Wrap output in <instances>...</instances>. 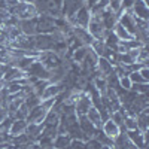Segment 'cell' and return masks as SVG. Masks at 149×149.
Masks as SVG:
<instances>
[{"instance_id": "5bb4252c", "label": "cell", "mask_w": 149, "mask_h": 149, "mask_svg": "<svg viewBox=\"0 0 149 149\" xmlns=\"http://www.w3.org/2000/svg\"><path fill=\"white\" fill-rule=\"evenodd\" d=\"M78 124H79V128H81V131L84 133V136H85V140H88V139H93L94 136H95V133L100 130V128H95L93 124L88 121V118H86L85 115H82V116H78Z\"/></svg>"}, {"instance_id": "d6a6232c", "label": "cell", "mask_w": 149, "mask_h": 149, "mask_svg": "<svg viewBox=\"0 0 149 149\" xmlns=\"http://www.w3.org/2000/svg\"><path fill=\"white\" fill-rule=\"evenodd\" d=\"M94 139H95V140H98L103 146H107V148H110V149H112V146H113V140H112L110 137H107V136H106L102 130H98V131L95 133Z\"/></svg>"}, {"instance_id": "5b68a950", "label": "cell", "mask_w": 149, "mask_h": 149, "mask_svg": "<svg viewBox=\"0 0 149 149\" xmlns=\"http://www.w3.org/2000/svg\"><path fill=\"white\" fill-rule=\"evenodd\" d=\"M86 30H88V33L93 36V39H97V40H104V37L107 34V30L103 26L102 18H95V17H91Z\"/></svg>"}, {"instance_id": "83f0119b", "label": "cell", "mask_w": 149, "mask_h": 149, "mask_svg": "<svg viewBox=\"0 0 149 149\" xmlns=\"http://www.w3.org/2000/svg\"><path fill=\"white\" fill-rule=\"evenodd\" d=\"M86 54H88V46H79L70 54V60L76 64H81L82 61L85 60Z\"/></svg>"}, {"instance_id": "4316f807", "label": "cell", "mask_w": 149, "mask_h": 149, "mask_svg": "<svg viewBox=\"0 0 149 149\" xmlns=\"http://www.w3.org/2000/svg\"><path fill=\"white\" fill-rule=\"evenodd\" d=\"M112 33L116 36V39H118V40H131V39H134V36L130 34L125 29L121 26L119 22H116L115 26H113V29H112Z\"/></svg>"}, {"instance_id": "30bf717a", "label": "cell", "mask_w": 149, "mask_h": 149, "mask_svg": "<svg viewBox=\"0 0 149 149\" xmlns=\"http://www.w3.org/2000/svg\"><path fill=\"white\" fill-rule=\"evenodd\" d=\"M136 21H137V18L131 14V10L119 12V14H118V22H119L121 26L125 29L130 34H133V36H134V33H136V29H137V24H136Z\"/></svg>"}, {"instance_id": "4fadbf2b", "label": "cell", "mask_w": 149, "mask_h": 149, "mask_svg": "<svg viewBox=\"0 0 149 149\" xmlns=\"http://www.w3.org/2000/svg\"><path fill=\"white\" fill-rule=\"evenodd\" d=\"M67 88L66 84L61 81L58 84H48L46 88L43 90V93L40 94V100H48V98H55L57 95H60L64 90Z\"/></svg>"}, {"instance_id": "ee69618b", "label": "cell", "mask_w": 149, "mask_h": 149, "mask_svg": "<svg viewBox=\"0 0 149 149\" xmlns=\"http://www.w3.org/2000/svg\"><path fill=\"white\" fill-rule=\"evenodd\" d=\"M121 2H122V0H109V9L118 14L119 8H121Z\"/></svg>"}, {"instance_id": "4dcf8cb0", "label": "cell", "mask_w": 149, "mask_h": 149, "mask_svg": "<svg viewBox=\"0 0 149 149\" xmlns=\"http://www.w3.org/2000/svg\"><path fill=\"white\" fill-rule=\"evenodd\" d=\"M58 122H60V115L55 110L49 109L45 119H43V125H58Z\"/></svg>"}, {"instance_id": "836d02e7", "label": "cell", "mask_w": 149, "mask_h": 149, "mask_svg": "<svg viewBox=\"0 0 149 149\" xmlns=\"http://www.w3.org/2000/svg\"><path fill=\"white\" fill-rule=\"evenodd\" d=\"M40 102H42V100H40V97H39V95H36L34 93L26 95V98H24V104H26L29 109H33L34 106H37Z\"/></svg>"}, {"instance_id": "8992f818", "label": "cell", "mask_w": 149, "mask_h": 149, "mask_svg": "<svg viewBox=\"0 0 149 149\" xmlns=\"http://www.w3.org/2000/svg\"><path fill=\"white\" fill-rule=\"evenodd\" d=\"M86 0H63L61 3V17L64 19H70L76 12L85 6Z\"/></svg>"}, {"instance_id": "bcb514c9", "label": "cell", "mask_w": 149, "mask_h": 149, "mask_svg": "<svg viewBox=\"0 0 149 149\" xmlns=\"http://www.w3.org/2000/svg\"><path fill=\"white\" fill-rule=\"evenodd\" d=\"M33 143H18V145H12V149H30Z\"/></svg>"}, {"instance_id": "1f68e13d", "label": "cell", "mask_w": 149, "mask_h": 149, "mask_svg": "<svg viewBox=\"0 0 149 149\" xmlns=\"http://www.w3.org/2000/svg\"><path fill=\"white\" fill-rule=\"evenodd\" d=\"M36 61V58L34 57H19L18 60H17V67L19 69V70H22V72H26L33 63Z\"/></svg>"}, {"instance_id": "9a60e30c", "label": "cell", "mask_w": 149, "mask_h": 149, "mask_svg": "<svg viewBox=\"0 0 149 149\" xmlns=\"http://www.w3.org/2000/svg\"><path fill=\"white\" fill-rule=\"evenodd\" d=\"M131 14L137 19H149V8L145 0H134V5L131 8Z\"/></svg>"}, {"instance_id": "f1b7e54d", "label": "cell", "mask_w": 149, "mask_h": 149, "mask_svg": "<svg viewBox=\"0 0 149 149\" xmlns=\"http://www.w3.org/2000/svg\"><path fill=\"white\" fill-rule=\"evenodd\" d=\"M70 137L67 134H57L52 142V149H66L70 143Z\"/></svg>"}, {"instance_id": "ba28073f", "label": "cell", "mask_w": 149, "mask_h": 149, "mask_svg": "<svg viewBox=\"0 0 149 149\" xmlns=\"http://www.w3.org/2000/svg\"><path fill=\"white\" fill-rule=\"evenodd\" d=\"M55 42L51 37V34H36L34 36V49L37 52L45 51H54Z\"/></svg>"}, {"instance_id": "d590c367", "label": "cell", "mask_w": 149, "mask_h": 149, "mask_svg": "<svg viewBox=\"0 0 149 149\" xmlns=\"http://www.w3.org/2000/svg\"><path fill=\"white\" fill-rule=\"evenodd\" d=\"M124 128H125V131L137 128V121H136V116H131V115H125V116H124Z\"/></svg>"}, {"instance_id": "f6af8a7d", "label": "cell", "mask_w": 149, "mask_h": 149, "mask_svg": "<svg viewBox=\"0 0 149 149\" xmlns=\"http://www.w3.org/2000/svg\"><path fill=\"white\" fill-rule=\"evenodd\" d=\"M137 72L140 73V76H142L146 82H149V69H148V66H143V67H142V69H139Z\"/></svg>"}, {"instance_id": "277c9868", "label": "cell", "mask_w": 149, "mask_h": 149, "mask_svg": "<svg viewBox=\"0 0 149 149\" xmlns=\"http://www.w3.org/2000/svg\"><path fill=\"white\" fill-rule=\"evenodd\" d=\"M90 19H91V12L86 6H82L76 14H74L70 19H66L69 22V26L72 27H81V29H86L90 24Z\"/></svg>"}, {"instance_id": "6da1fadb", "label": "cell", "mask_w": 149, "mask_h": 149, "mask_svg": "<svg viewBox=\"0 0 149 149\" xmlns=\"http://www.w3.org/2000/svg\"><path fill=\"white\" fill-rule=\"evenodd\" d=\"M55 98H48V100H42L37 106H34L33 109H30L29 115H27V122H34V124H42L48 110L54 106Z\"/></svg>"}, {"instance_id": "e0dca14e", "label": "cell", "mask_w": 149, "mask_h": 149, "mask_svg": "<svg viewBox=\"0 0 149 149\" xmlns=\"http://www.w3.org/2000/svg\"><path fill=\"white\" fill-rule=\"evenodd\" d=\"M42 131H43V122L42 124H34V122H29L27 128H26V134L30 139V142L37 143L39 139L42 137Z\"/></svg>"}, {"instance_id": "8d00e7d4", "label": "cell", "mask_w": 149, "mask_h": 149, "mask_svg": "<svg viewBox=\"0 0 149 149\" xmlns=\"http://www.w3.org/2000/svg\"><path fill=\"white\" fill-rule=\"evenodd\" d=\"M131 91L137 93V94H148L149 91V84L148 82H143V84H131Z\"/></svg>"}, {"instance_id": "8fae6325", "label": "cell", "mask_w": 149, "mask_h": 149, "mask_svg": "<svg viewBox=\"0 0 149 149\" xmlns=\"http://www.w3.org/2000/svg\"><path fill=\"white\" fill-rule=\"evenodd\" d=\"M127 137L128 140L137 148V149H143L148 148V133H142L140 130H127Z\"/></svg>"}, {"instance_id": "9c48e42d", "label": "cell", "mask_w": 149, "mask_h": 149, "mask_svg": "<svg viewBox=\"0 0 149 149\" xmlns=\"http://www.w3.org/2000/svg\"><path fill=\"white\" fill-rule=\"evenodd\" d=\"M26 74H27V76H30V78L43 79V81H48L49 78H51V72L46 70V69L42 66L40 61H37V58H36L34 63L26 70Z\"/></svg>"}, {"instance_id": "d6986e66", "label": "cell", "mask_w": 149, "mask_h": 149, "mask_svg": "<svg viewBox=\"0 0 149 149\" xmlns=\"http://www.w3.org/2000/svg\"><path fill=\"white\" fill-rule=\"evenodd\" d=\"M72 31H73V36L84 45V46H90L93 43V36L88 33L86 29H81V27H72Z\"/></svg>"}, {"instance_id": "52a82bcc", "label": "cell", "mask_w": 149, "mask_h": 149, "mask_svg": "<svg viewBox=\"0 0 149 149\" xmlns=\"http://www.w3.org/2000/svg\"><path fill=\"white\" fill-rule=\"evenodd\" d=\"M61 60L63 58H60L54 51H45V52H40L39 57H37V61H40L42 66L46 69V70H54L57 67H60L61 64Z\"/></svg>"}, {"instance_id": "3957f363", "label": "cell", "mask_w": 149, "mask_h": 149, "mask_svg": "<svg viewBox=\"0 0 149 149\" xmlns=\"http://www.w3.org/2000/svg\"><path fill=\"white\" fill-rule=\"evenodd\" d=\"M57 29L55 18L49 15H37L36 17V34H51Z\"/></svg>"}, {"instance_id": "816d5d0a", "label": "cell", "mask_w": 149, "mask_h": 149, "mask_svg": "<svg viewBox=\"0 0 149 149\" xmlns=\"http://www.w3.org/2000/svg\"><path fill=\"white\" fill-rule=\"evenodd\" d=\"M3 149H12V148H3Z\"/></svg>"}, {"instance_id": "e575fe53", "label": "cell", "mask_w": 149, "mask_h": 149, "mask_svg": "<svg viewBox=\"0 0 149 149\" xmlns=\"http://www.w3.org/2000/svg\"><path fill=\"white\" fill-rule=\"evenodd\" d=\"M90 48L93 49V51H94L98 57H102V55H103V52H104L106 45H104V42H103V40H97V39H94V40H93V43L90 45Z\"/></svg>"}, {"instance_id": "ab89813d", "label": "cell", "mask_w": 149, "mask_h": 149, "mask_svg": "<svg viewBox=\"0 0 149 149\" xmlns=\"http://www.w3.org/2000/svg\"><path fill=\"white\" fill-rule=\"evenodd\" d=\"M128 78H130L131 84H143V82H146V81L140 76V73H139V72H130ZM148 84H149V82H148Z\"/></svg>"}, {"instance_id": "f35d334b", "label": "cell", "mask_w": 149, "mask_h": 149, "mask_svg": "<svg viewBox=\"0 0 149 149\" xmlns=\"http://www.w3.org/2000/svg\"><path fill=\"white\" fill-rule=\"evenodd\" d=\"M12 121H14V118L8 115L6 119H5L3 122H0V133H8V134H9V128H10Z\"/></svg>"}, {"instance_id": "d4e9b609", "label": "cell", "mask_w": 149, "mask_h": 149, "mask_svg": "<svg viewBox=\"0 0 149 149\" xmlns=\"http://www.w3.org/2000/svg\"><path fill=\"white\" fill-rule=\"evenodd\" d=\"M24 76H27L26 72L19 70L18 67H9V69L6 70V73L3 74L2 79H3L5 82H14V81H18V79L24 78Z\"/></svg>"}, {"instance_id": "74e56055", "label": "cell", "mask_w": 149, "mask_h": 149, "mask_svg": "<svg viewBox=\"0 0 149 149\" xmlns=\"http://www.w3.org/2000/svg\"><path fill=\"white\" fill-rule=\"evenodd\" d=\"M103 148H104V146L98 142V140H95L94 137L84 142V149H103Z\"/></svg>"}, {"instance_id": "603a6c76", "label": "cell", "mask_w": 149, "mask_h": 149, "mask_svg": "<svg viewBox=\"0 0 149 149\" xmlns=\"http://www.w3.org/2000/svg\"><path fill=\"white\" fill-rule=\"evenodd\" d=\"M27 119H14L10 124V128H9V136L10 137H15V136L24 134L27 128Z\"/></svg>"}, {"instance_id": "7402d4cb", "label": "cell", "mask_w": 149, "mask_h": 149, "mask_svg": "<svg viewBox=\"0 0 149 149\" xmlns=\"http://www.w3.org/2000/svg\"><path fill=\"white\" fill-rule=\"evenodd\" d=\"M18 27L22 34L26 36H36V18L31 19H19Z\"/></svg>"}, {"instance_id": "7a4b0ae2", "label": "cell", "mask_w": 149, "mask_h": 149, "mask_svg": "<svg viewBox=\"0 0 149 149\" xmlns=\"http://www.w3.org/2000/svg\"><path fill=\"white\" fill-rule=\"evenodd\" d=\"M8 12L10 15H14L18 19H31L37 17V10L34 8L33 3L30 2H22V3H17L15 6L8 8Z\"/></svg>"}, {"instance_id": "60d3db41", "label": "cell", "mask_w": 149, "mask_h": 149, "mask_svg": "<svg viewBox=\"0 0 149 149\" xmlns=\"http://www.w3.org/2000/svg\"><path fill=\"white\" fill-rule=\"evenodd\" d=\"M119 86H121L122 90L128 91V90L131 88V81H130V78H128V76H121V78H119Z\"/></svg>"}, {"instance_id": "f907efd6", "label": "cell", "mask_w": 149, "mask_h": 149, "mask_svg": "<svg viewBox=\"0 0 149 149\" xmlns=\"http://www.w3.org/2000/svg\"><path fill=\"white\" fill-rule=\"evenodd\" d=\"M0 106H5V100H3L2 97H0ZM5 107H6V106H5Z\"/></svg>"}, {"instance_id": "7bdbcfd3", "label": "cell", "mask_w": 149, "mask_h": 149, "mask_svg": "<svg viewBox=\"0 0 149 149\" xmlns=\"http://www.w3.org/2000/svg\"><path fill=\"white\" fill-rule=\"evenodd\" d=\"M66 149H84V140H76V139H72L69 146Z\"/></svg>"}, {"instance_id": "cb8c5ba5", "label": "cell", "mask_w": 149, "mask_h": 149, "mask_svg": "<svg viewBox=\"0 0 149 149\" xmlns=\"http://www.w3.org/2000/svg\"><path fill=\"white\" fill-rule=\"evenodd\" d=\"M136 121H137V130L142 133H148L149 128V109H143L140 113L136 115Z\"/></svg>"}, {"instance_id": "7c38bea8", "label": "cell", "mask_w": 149, "mask_h": 149, "mask_svg": "<svg viewBox=\"0 0 149 149\" xmlns=\"http://www.w3.org/2000/svg\"><path fill=\"white\" fill-rule=\"evenodd\" d=\"M91 106H93V102H91L90 95L84 91V93L79 95V98L76 100V103L73 104V109H74V113H76V116H82V115H86V112L90 110Z\"/></svg>"}, {"instance_id": "681fc988", "label": "cell", "mask_w": 149, "mask_h": 149, "mask_svg": "<svg viewBox=\"0 0 149 149\" xmlns=\"http://www.w3.org/2000/svg\"><path fill=\"white\" fill-rule=\"evenodd\" d=\"M30 149H46V148H43V146H40L39 143H33Z\"/></svg>"}, {"instance_id": "b9f144b4", "label": "cell", "mask_w": 149, "mask_h": 149, "mask_svg": "<svg viewBox=\"0 0 149 149\" xmlns=\"http://www.w3.org/2000/svg\"><path fill=\"white\" fill-rule=\"evenodd\" d=\"M134 5V0H122L121 2V8H119V12H127V10H131ZM118 12V14H119Z\"/></svg>"}, {"instance_id": "c3c4849f", "label": "cell", "mask_w": 149, "mask_h": 149, "mask_svg": "<svg viewBox=\"0 0 149 149\" xmlns=\"http://www.w3.org/2000/svg\"><path fill=\"white\" fill-rule=\"evenodd\" d=\"M5 142H10V136L8 133H0V143H5Z\"/></svg>"}, {"instance_id": "484cf974", "label": "cell", "mask_w": 149, "mask_h": 149, "mask_svg": "<svg viewBox=\"0 0 149 149\" xmlns=\"http://www.w3.org/2000/svg\"><path fill=\"white\" fill-rule=\"evenodd\" d=\"M85 116L88 118V121L93 124V125H94L95 128H102V124H103V121H102L100 112H98V109H97V107L91 106V107H90V110L86 112V115H85Z\"/></svg>"}, {"instance_id": "2e32d148", "label": "cell", "mask_w": 149, "mask_h": 149, "mask_svg": "<svg viewBox=\"0 0 149 149\" xmlns=\"http://www.w3.org/2000/svg\"><path fill=\"white\" fill-rule=\"evenodd\" d=\"M112 72H113V66H112L106 58L98 57V61H97V66H95V73H94V76H100V78H104V79H106Z\"/></svg>"}, {"instance_id": "f5cc1de1", "label": "cell", "mask_w": 149, "mask_h": 149, "mask_svg": "<svg viewBox=\"0 0 149 149\" xmlns=\"http://www.w3.org/2000/svg\"><path fill=\"white\" fill-rule=\"evenodd\" d=\"M143 149H148V148H143Z\"/></svg>"}, {"instance_id": "44dd1931", "label": "cell", "mask_w": 149, "mask_h": 149, "mask_svg": "<svg viewBox=\"0 0 149 149\" xmlns=\"http://www.w3.org/2000/svg\"><path fill=\"white\" fill-rule=\"evenodd\" d=\"M102 21H103V26L106 27L107 31H112V29H113V26L118 22V14L113 10H110L109 8L102 14Z\"/></svg>"}, {"instance_id": "ac0fdd59", "label": "cell", "mask_w": 149, "mask_h": 149, "mask_svg": "<svg viewBox=\"0 0 149 149\" xmlns=\"http://www.w3.org/2000/svg\"><path fill=\"white\" fill-rule=\"evenodd\" d=\"M100 130L107 136V137H110L112 140H115V139H116V136L121 133V128H119V127H118L110 118L106 119V121L102 124V128H100Z\"/></svg>"}, {"instance_id": "f546056e", "label": "cell", "mask_w": 149, "mask_h": 149, "mask_svg": "<svg viewBox=\"0 0 149 149\" xmlns=\"http://www.w3.org/2000/svg\"><path fill=\"white\" fill-rule=\"evenodd\" d=\"M91 84L94 85V88L100 93V95H104L106 91H107V88H109L106 79H104V78H100V76H94V78L91 79Z\"/></svg>"}, {"instance_id": "7dc6e473", "label": "cell", "mask_w": 149, "mask_h": 149, "mask_svg": "<svg viewBox=\"0 0 149 149\" xmlns=\"http://www.w3.org/2000/svg\"><path fill=\"white\" fill-rule=\"evenodd\" d=\"M8 116V109L5 106H0V122H3Z\"/></svg>"}, {"instance_id": "ffe728a7", "label": "cell", "mask_w": 149, "mask_h": 149, "mask_svg": "<svg viewBox=\"0 0 149 149\" xmlns=\"http://www.w3.org/2000/svg\"><path fill=\"white\" fill-rule=\"evenodd\" d=\"M112 149H137L127 137V133L125 131H121L116 139L113 140V146H112Z\"/></svg>"}]
</instances>
